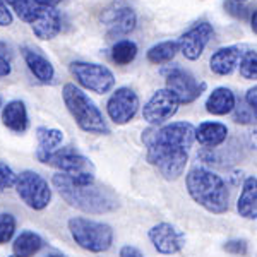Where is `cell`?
<instances>
[{
    "label": "cell",
    "instance_id": "6da1fadb",
    "mask_svg": "<svg viewBox=\"0 0 257 257\" xmlns=\"http://www.w3.org/2000/svg\"><path fill=\"white\" fill-rule=\"evenodd\" d=\"M196 141V127L190 122H173L143 134L148 146V161L167 180H177L189 163V149Z\"/></svg>",
    "mask_w": 257,
    "mask_h": 257
},
{
    "label": "cell",
    "instance_id": "7a4b0ae2",
    "mask_svg": "<svg viewBox=\"0 0 257 257\" xmlns=\"http://www.w3.org/2000/svg\"><path fill=\"white\" fill-rule=\"evenodd\" d=\"M65 202L88 214H105L118 208V197L108 187H101L94 182V173L65 175L55 173L52 178Z\"/></svg>",
    "mask_w": 257,
    "mask_h": 257
},
{
    "label": "cell",
    "instance_id": "3957f363",
    "mask_svg": "<svg viewBox=\"0 0 257 257\" xmlns=\"http://www.w3.org/2000/svg\"><path fill=\"white\" fill-rule=\"evenodd\" d=\"M190 197L206 211L221 214L228 209V190L223 178L208 168L196 167L185 178Z\"/></svg>",
    "mask_w": 257,
    "mask_h": 257
},
{
    "label": "cell",
    "instance_id": "277c9868",
    "mask_svg": "<svg viewBox=\"0 0 257 257\" xmlns=\"http://www.w3.org/2000/svg\"><path fill=\"white\" fill-rule=\"evenodd\" d=\"M62 96H64V103L70 115L82 131L89 134H110L103 113L84 91L77 88L76 84H65L62 89Z\"/></svg>",
    "mask_w": 257,
    "mask_h": 257
},
{
    "label": "cell",
    "instance_id": "5b68a950",
    "mask_svg": "<svg viewBox=\"0 0 257 257\" xmlns=\"http://www.w3.org/2000/svg\"><path fill=\"white\" fill-rule=\"evenodd\" d=\"M69 231L77 245L94 254L106 252L113 242V230L110 225L88 218L69 219Z\"/></svg>",
    "mask_w": 257,
    "mask_h": 257
},
{
    "label": "cell",
    "instance_id": "8992f818",
    "mask_svg": "<svg viewBox=\"0 0 257 257\" xmlns=\"http://www.w3.org/2000/svg\"><path fill=\"white\" fill-rule=\"evenodd\" d=\"M16 192L28 208L41 211L52 201V189L40 173L26 170L16 177Z\"/></svg>",
    "mask_w": 257,
    "mask_h": 257
},
{
    "label": "cell",
    "instance_id": "52a82bcc",
    "mask_svg": "<svg viewBox=\"0 0 257 257\" xmlns=\"http://www.w3.org/2000/svg\"><path fill=\"white\" fill-rule=\"evenodd\" d=\"M70 72L81 86L98 94H106L113 89L115 77L111 70L105 65L88 64V62H72Z\"/></svg>",
    "mask_w": 257,
    "mask_h": 257
},
{
    "label": "cell",
    "instance_id": "ba28073f",
    "mask_svg": "<svg viewBox=\"0 0 257 257\" xmlns=\"http://www.w3.org/2000/svg\"><path fill=\"white\" fill-rule=\"evenodd\" d=\"M165 77H167V89L175 94L180 105L196 101L206 91L204 81H197L192 74L180 67H172L165 70Z\"/></svg>",
    "mask_w": 257,
    "mask_h": 257
},
{
    "label": "cell",
    "instance_id": "9c48e42d",
    "mask_svg": "<svg viewBox=\"0 0 257 257\" xmlns=\"http://www.w3.org/2000/svg\"><path fill=\"white\" fill-rule=\"evenodd\" d=\"M41 163H47L50 167L57 168L59 173H65V175H84V173H94L93 163L77 153L72 146L59 148L52 151L50 155L40 158Z\"/></svg>",
    "mask_w": 257,
    "mask_h": 257
},
{
    "label": "cell",
    "instance_id": "30bf717a",
    "mask_svg": "<svg viewBox=\"0 0 257 257\" xmlns=\"http://www.w3.org/2000/svg\"><path fill=\"white\" fill-rule=\"evenodd\" d=\"M178 105L180 103H178L177 96L172 91L167 88L158 89L144 105L143 117L151 125H160V123L167 122V120H170L177 113Z\"/></svg>",
    "mask_w": 257,
    "mask_h": 257
},
{
    "label": "cell",
    "instance_id": "8fae6325",
    "mask_svg": "<svg viewBox=\"0 0 257 257\" xmlns=\"http://www.w3.org/2000/svg\"><path fill=\"white\" fill-rule=\"evenodd\" d=\"M139 110V98L131 88H118L106 103L110 118L118 125L131 122Z\"/></svg>",
    "mask_w": 257,
    "mask_h": 257
},
{
    "label": "cell",
    "instance_id": "7c38bea8",
    "mask_svg": "<svg viewBox=\"0 0 257 257\" xmlns=\"http://www.w3.org/2000/svg\"><path fill=\"white\" fill-rule=\"evenodd\" d=\"M149 240L153 247L165 255H172L180 252L185 245V237L177 226L170 223H158L149 230Z\"/></svg>",
    "mask_w": 257,
    "mask_h": 257
},
{
    "label": "cell",
    "instance_id": "4fadbf2b",
    "mask_svg": "<svg viewBox=\"0 0 257 257\" xmlns=\"http://www.w3.org/2000/svg\"><path fill=\"white\" fill-rule=\"evenodd\" d=\"M211 36H213V26L209 23H199L180 36V40L177 41L178 50L184 53L185 59L197 60L204 52Z\"/></svg>",
    "mask_w": 257,
    "mask_h": 257
},
{
    "label": "cell",
    "instance_id": "5bb4252c",
    "mask_svg": "<svg viewBox=\"0 0 257 257\" xmlns=\"http://www.w3.org/2000/svg\"><path fill=\"white\" fill-rule=\"evenodd\" d=\"M105 23L108 28V36L115 38V36H125L136 28V14L131 7L127 6H115L108 9V12L105 14Z\"/></svg>",
    "mask_w": 257,
    "mask_h": 257
},
{
    "label": "cell",
    "instance_id": "9a60e30c",
    "mask_svg": "<svg viewBox=\"0 0 257 257\" xmlns=\"http://www.w3.org/2000/svg\"><path fill=\"white\" fill-rule=\"evenodd\" d=\"M242 47L233 45V47H225L219 48L216 53H213L211 57V70L218 76H228L235 70V67L238 65L240 59L245 52H242Z\"/></svg>",
    "mask_w": 257,
    "mask_h": 257
},
{
    "label": "cell",
    "instance_id": "2e32d148",
    "mask_svg": "<svg viewBox=\"0 0 257 257\" xmlns=\"http://www.w3.org/2000/svg\"><path fill=\"white\" fill-rule=\"evenodd\" d=\"M33 33L40 40H52L60 31V14L55 7H43L38 19L31 24Z\"/></svg>",
    "mask_w": 257,
    "mask_h": 257
},
{
    "label": "cell",
    "instance_id": "e0dca14e",
    "mask_svg": "<svg viewBox=\"0 0 257 257\" xmlns=\"http://www.w3.org/2000/svg\"><path fill=\"white\" fill-rule=\"evenodd\" d=\"M23 57L26 60V65L30 67V70L33 72V76L36 77L41 82H52L53 77H55V70H53V65L50 64V60L47 57H43L40 52L31 48H23Z\"/></svg>",
    "mask_w": 257,
    "mask_h": 257
},
{
    "label": "cell",
    "instance_id": "ac0fdd59",
    "mask_svg": "<svg viewBox=\"0 0 257 257\" xmlns=\"http://www.w3.org/2000/svg\"><path fill=\"white\" fill-rule=\"evenodd\" d=\"M2 123L7 128L14 132H24L28 128V110L26 105L19 99H14V101L7 103L2 110Z\"/></svg>",
    "mask_w": 257,
    "mask_h": 257
},
{
    "label": "cell",
    "instance_id": "d6986e66",
    "mask_svg": "<svg viewBox=\"0 0 257 257\" xmlns=\"http://www.w3.org/2000/svg\"><path fill=\"white\" fill-rule=\"evenodd\" d=\"M237 209L240 216L247 219H255L257 218V178L255 177H247L243 182L242 194L238 197Z\"/></svg>",
    "mask_w": 257,
    "mask_h": 257
},
{
    "label": "cell",
    "instance_id": "ffe728a7",
    "mask_svg": "<svg viewBox=\"0 0 257 257\" xmlns=\"http://www.w3.org/2000/svg\"><path fill=\"white\" fill-rule=\"evenodd\" d=\"M228 128L225 123L219 122H202L196 128V139L204 148H216L225 143Z\"/></svg>",
    "mask_w": 257,
    "mask_h": 257
},
{
    "label": "cell",
    "instance_id": "44dd1931",
    "mask_svg": "<svg viewBox=\"0 0 257 257\" xmlns=\"http://www.w3.org/2000/svg\"><path fill=\"white\" fill-rule=\"evenodd\" d=\"M206 110L211 115H226L235 110V94L228 88H216L206 101Z\"/></svg>",
    "mask_w": 257,
    "mask_h": 257
},
{
    "label": "cell",
    "instance_id": "7402d4cb",
    "mask_svg": "<svg viewBox=\"0 0 257 257\" xmlns=\"http://www.w3.org/2000/svg\"><path fill=\"white\" fill-rule=\"evenodd\" d=\"M36 139H38V151L36 156L43 158V156L50 155L52 151L59 149V146L64 141V134L59 128H50V127H38L36 128Z\"/></svg>",
    "mask_w": 257,
    "mask_h": 257
},
{
    "label": "cell",
    "instance_id": "603a6c76",
    "mask_svg": "<svg viewBox=\"0 0 257 257\" xmlns=\"http://www.w3.org/2000/svg\"><path fill=\"white\" fill-rule=\"evenodd\" d=\"M41 245H43V240L38 233L24 230L12 243V252L16 257H33L41 248Z\"/></svg>",
    "mask_w": 257,
    "mask_h": 257
},
{
    "label": "cell",
    "instance_id": "cb8c5ba5",
    "mask_svg": "<svg viewBox=\"0 0 257 257\" xmlns=\"http://www.w3.org/2000/svg\"><path fill=\"white\" fill-rule=\"evenodd\" d=\"M6 4L11 6V9L18 14V18L21 21H24L28 24L35 23L38 19V16L41 14V11H43V7L36 6L33 0H6Z\"/></svg>",
    "mask_w": 257,
    "mask_h": 257
},
{
    "label": "cell",
    "instance_id": "d4e9b609",
    "mask_svg": "<svg viewBox=\"0 0 257 257\" xmlns=\"http://www.w3.org/2000/svg\"><path fill=\"white\" fill-rule=\"evenodd\" d=\"M178 52L177 41H163V43L155 45L153 48L148 50V60L153 64H167V62L173 60V57Z\"/></svg>",
    "mask_w": 257,
    "mask_h": 257
},
{
    "label": "cell",
    "instance_id": "484cf974",
    "mask_svg": "<svg viewBox=\"0 0 257 257\" xmlns=\"http://www.w3.org/2000/svg\"><path fill=\"white\" fill-rule=\"evenodd\" d=\"M138 55V45L131 40H122L111 48V59L117 65H127Z\"/></svg>",
    "mask_w": 257,
    "mask_h": 257
},
{
    "label": "cell",
    "instance_id": "4316f807",
    "mask_svg": "<svg viewBox=\"0 0 257 257\" xmlns=\"http://www.w3.org/2000/svg\"><path fill=\"white\" fill-rule=\"evenodd\" d=\"M240 74L245 79L254 81L257 77V55L255 50H247L240 59Z\"/></svg>",
    "mask_w": 257,
    "mask_h": 257
},
{
    "label": "cell",
    "instance_id": "83f0119b",
    "mask_svg": "<svg viewBox=\"0 0 257 257\" xmlns=\"http://www.w3.org/2000/svg\"><path fill=\"white\" fill-rule=\"evenodd\" d=\"M16 231V218L9 213L0 214V245L7 243Z\"/></svg>",
    "mask_w": 257,
    "mask_h": 257
},
{
    "label": "cell",
    "instance_id": "f1b7e54d",
    "mask_svg": "<svg viewBox=\"0 0 257 257\" xmlns=\"http://www.w3.org/2000/svg\"><path fill=\"white\" fill-rule=\"evenodd\" d=\"M16 173L9 165L0 161V192H4L6 189H11L14 187L16 184Z\"/></svg>",
    "mask_w": 257,
    "mask_h": 257
},
{
    "label": "cell",
    "instance_id": "f546056e",
    "mask_svg": "<svg viewBox=\"0 0 257 257\" xmlns=\"http://www.w3.org/2000/svg\"><path fill=\"white\" fill-rule=\"evenodd\" d=\"M11 74V53L6 43H0V77Z\"/></svg>",
    "mask_w": 257,
    "mask_h": 257
},
{
    "label": "cell",
    "instance_id": "4dcf8cb0",
    "mask_svg": "<svg viewBox=\"0 0 257 257\" xmlns=\"http://www.w3.org/2000/svg\"><path fill=\"white\" fill-rule=\"evenodd\" d=\"M223 248L228 252V254L233 255H245L247 254V242L245 240H230L226 242Z\"/></svg>",
    "mask_w": 257,
    "mask_h": 257
},
{
    "label": "cell",
    "instance_id": "1f68e13d",
    "mask_svg": "<svg viewBox=\"0 0 257 257\" xmlns=\"http://www.w3.org/2000/svg\"><path fill=\"white\" fill-rule=\"evenodd\" d=\"M12 24V14L7 7L6 0H0V26H11Z\"/></svg>",
    "mask_w": 257,
    "mask_h": 257
},
{
    "label": "cell",
    "instance_id": "d6a6232c",
    "mask_svg": "<svg viewBox=\"0 0 257 257\" xmlns=\"http://www.w3.org/2000/svg\"><path fill=\"white\" fill-rule=\"evenodd\" d=\"M235 108H237V115H235V122L248 123V122H252V115L255 117V113H252V111H248V113H245V108H243V106H235Z\"/></svg>",
    "mask_w": 257,
    "mask_h": 257
},
{
    "label": "cell",
    "instance_id": "836d02e7",
    "mask_svg": "<svg viewBox=\"0 0 257 257\" xmlns=\"http://www.w3.org/2000/svg\"><path fill=\"white\" fill-rule=\"evenodd\" d=\"M120 257H144L141 254L139 248L132 247V245H123L120 248Z\"/></svg>",
    "mask_w": 257,
    "mask_h": 257
},
{
    "label": "cell",
    "instance_id": "e575fe53",
    "mask_svg": "<svg viewBox=\"0 0 257 257\" xmlns=\"http://www.w3.org/2000/svg\"><path fill=\"white\" fill-rule=\"evenodd\" d=\"M245 101H247L248 108H250L252 111H255V105H257V88H255V86H254L252 89H248V91H247Z\"/></svg>",
    "mask_w": 257,
    "mask_h": 257
},
{
    "label": "cell",
    "instance_id": "d590c367",
    "mask_svg": "<svg viewBox=\"0 0 257 257\" xmlns=\"http://www.w3.org/2000/svg\"><path fill=\"white\" fill-rule=\"evenodd\" d=\"M36 6H41V7H55L60 0H33Z\"/></svg>",
    "mask_w": 257,
    "mask_h": 257
},
{
    "label": "cell",
    "instance_id": "8d00e7d4",
    "mask_svg": "<svg viewBox=\"0 0 257 257\" xmlns=\"http://www.w3.org/2000/svg\"><path fill=\"white\" fill-rule=\"evenodd\" d=\"M252 30H254V33L257 31V28H255V11H254V14H252Z\"/></svg>",
    "mask_w": 257,
    "mask_h": 257
},
{
    "label": "cell",
    "instance_id": "74e56055",
    "mask_svg": "<svg viewBox=\"0 0 257 257\" xmlns=\"http://www.w3.org/2000/svg\"><path fill=\"white\" fill-rule=\"evenodd\" d=\"M235 2H245V0H235Z\"/></svg>",
    "mask_w": 257,
    "mask_h": 257
},
{
    "label": "cell",
    "instance_id": "f35d334b",
    "mask_svg": "<svg viewBox=\"0 0 257 257\" xmlns=\"http://www.w3.org/2000/svg\"><path fill=\"white\" fill-rule=\"evenodd\" d=\"M48 257H62V255H48Z\"/></svg>",
    "mask_w": 257,
    "mask_h": 257
},
{
    "label": "cell",
    "instance_id": "ab89813d",
    "mask_svg": "<svg viewBox=\"0 0 257 257\" xmlns=\"http://www.w3.org/2000/svg\"><path fill=\"white\" fill-rule=\"evenodd\" d=\"M11 257H16V255H11Z\"/></svg>",
    "mask_w": 257,
    "mask_h": 257
},
{
    "label": "cell",
    "instance_id": "60d3db41",
    "mask_svg": "<svg viewBox=\"0 0 257 257\" xmlns=\"http://www.w3.org/2000/svg\"><path fill=\"white\" fill-rule=\"evenodd\" d=\"M0 105H2V101H0Z\"/></svg>",
    "mask_w": 257,
    "mask_h": 257
}]
</instances>
